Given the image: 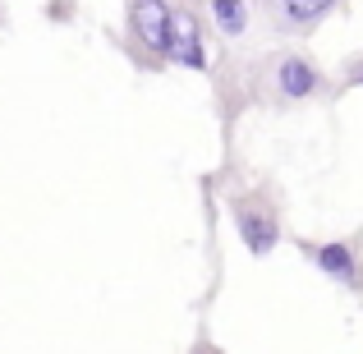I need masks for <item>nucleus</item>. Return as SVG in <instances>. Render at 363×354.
Returning a JSON list of instances; mask_svg holds the SVG:
<instances>
[{
	"label": "nucleus",
	"instance_id": "1",
	"mask_svg": "<svg viewBox=\"0 0 363 354\" xmlns=\"http://www.w3.org/2000/svg\"><path fill=\"white\" fill-rule=\"evenodd\" d=\"M322 92V70L303 51H267L248 65V97L262 106H299Z\"/></svg>",
	"mask_w": 363,
	"mask_h": 354
},
{
	"label": "nucleus",
	"instance_id": "8",
	"mask_svg": "<svg viewBox=\"0 0 363 354\" xmlns=\"http://www.w3.org/2000/svg\"><path fill=\"white\" fill-rule=\"evenodd\" d=\"M189 354H225L221 345H216V341H198V345L194 350H189Z\"/></svg>",
	"mask_w": 363,
	"mask_h": 354
},
{
	"label": "nucleus",
	"instance_id": "5",
	"mask_svg": "<svg viewBox=\"0 0 363 354\" xmlns=\"http://www.w3.org/2000/svg\"><path fill=\"white\" fill-rule=\"evenodd\" d=\"M166 60L184 65V70H207V55H203V23L189 5L170 9V55Z\"/></svg>",
	"mask_w": 363,
	"mask_h": 354
},
{
	"label": "nucleus",
	"instance_id": "3",
	"mask_svg": "<svg viewBox=\"0 0 363 354\" xmlns=\"http://www.w3.org/2000/svg\"><path fill=\"white\" fill-rule=\"evenodd\" d=\"M129 37L152 65L170 55V0H129Z\"/></svg>",
	"mask_w": 363,
	"mask_h": 354
},
{
	"label": "nucleus",
	"instance_id": "9",
	"mask_svg": "<svg viewBox=\"0 0 363 354\" xmlns=\"http://www.w3.org/2000/svg\"><path fill=\"white\" fill-rule=\"evenodd\" d=\"M345 83H363V60H354V65L345 70Z\"/></svg>",
	"mask_w": 363,
	"mask_h": 354
},
{
	"label": "nucleus",
	"instance_id": "4",
	"mask_svg": "<svg viewBox=\"0 0 363 354\" xmlns=\"http://www.w3.org/2000/svg\"><path fill=\"white\" fill-rule=\"evenodd\" d=\"M303 253H308V262L318 267L322 276H331V281H340L345 290H363V258L354 244H345V239H331V244H299Z\"/></svg>",
	"mask_w": 363,
	"mask_h": 354
},
{
	"label": "nucleus",
	"instance_id": "7",
	"mask_svg": "<svg viewBox=\"0 0 363 354\" xmlns=\"http://www.w3.org/2000/svg\"><path fill=\"white\" fill-rule=\"evenodd\" d=\"M207 9H212V23L221 28V37H230V42L248 37V18H253L248 0H207Z\"/></svg>",
	"mask_w": 363,
	"mask_h": 354
},
{
	"label": "nucleus",
	"instance_id": "2",
	"mask_svg": "<svg viewBox=\"0 0 363 354\" xmlns=\"http://www.w3.org/2000/svg\"><path fill=\"white\" fill-rule=\"evenodd\" d=\"M230 216H235V231H240L244 248L253 258H267L276 244H281V212H276V203L262 194V189L230 194Z\"/></svg>",
	"mask_w": 363,
	"mask_h": 354
},
{
	"label": "nucleus",
	"instance_id": "6",
	"mask_svg": "<svg viewBox=\"0 0 363 354\" xmlns=\"http://www.w3.org/2000/svg\"><path fill=\"white\" fill-rule=\"evenodd\" d=\"M331 5H336V0H257L267 28H272V33H285V37L313 28Z\"/></svg>",
	"mask_w": 363,
	"mask_h": 354
}]
</instances>
